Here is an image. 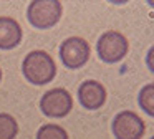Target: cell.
<instances>
[{"instance_id": "1", "label": "cell", "mask_w": 154, "mask_h": 139, "mask_svg": "<svg viewBox=\"0 0 154 139\" xmlns=\"http://www.w3.org/2000/svg\"><path fill=\"white\" fill-rule=\"evenodd\" d=\"M23 75L32 85L43 86L47 83H50L57 75V65L55 60L43 50H35L30 51L23 60Z\"/></svg>"}, {"instance_id": "2", "label": "cell", "mask_w": 154, "mask_h": 139, "mask_svg": "<svg viewBox=\"0 0 154 139\" xmlns=\"http://www.w3.org/2000/svg\"><path fill=\"white\" fill-rule=\"evenodd\" d=\"M61 2L58 0H33L28 3L27 8V17L28 22L35 28H51L58 23L61 17Z\"/></svg>"}, {"instance_id": "3", "label": "cell", "mask_w": 154, "mask_h": 139, "mask_svg": "<svg viewBox=\"0 0 154 139\" xmlns=\"http://www.w3.org/2000/svg\"><path fill=\"white\" fill-rule=\"evenodd\" d=\"M129 43H128L126 36L119 32H106L100 36L98 40V55L104 63H118L126 56Z\"/></svg>"}, {"instance_id": "4", "label": "cell", "mask_w": 154, "mask_h": 139, "mask_svg": "<svg viewBox=\"0 0 154 139\" xmlns=\"http://www.w3.org/2000/svg\"><path fill=\"white\" fill-rule=\"evenodd\" d=\"M90 43L81 36H70L60 46V58L63 65L70 70L81 68L90 60Z\"/></svg>"}, {"instance_id": "5", "label": "cell", "mask_w": 154, "mask_h": 139, "mask_svg": "<svg viewBox=\"0 0 154 139\" xmlns=\"http://www.w3.org/2000/svg\"><path fill=\"white\" fill-rule=\"evenodd\" d=\"M73 108L71 94L63 88H55L42 96L40 109L48 118H65Z\"/></svg>"}, {"instance_id": "6", "label": "cell", "mask_w": 154, "mask_h": 139, "mask_svg": "<svg viewBox=\"0 0 154 139\" xmlns=\"http://www.w3.org/2000/svg\"><path fill=\"white\" fill-rule=\"evenodd\" d=\"M144 131V121L133 111L118 113L113 119V132L116 139H141Z\"/></svg>"}, {"instance_id": "7", "label": "cell", "mask_w": 154, "mask_h": 139, "mask_svg": "<svg viewBox=\"0 0 154 139\" xmlns=\"http://www.w3.org/2000/svg\"><path fill=\"white\" fill-rule=\"evenodd\" d=\"M78 98L83 108L86 109H100L106 103V88L100 81L86 79L81 83L78 89Z\"/></svg>"}, {"instance_id": "8", "label": "cell", "mask_w": 154, "mask_h": 139, "mask_svg": "<svg viewBox=\"0 0 154 139\" xmlns=\"http://www.w3.org/2000/svg\"><path fill=\"white\" fill-rule=\"evenodd\" d=\"M22 40V26L10 17H0V50H12Z\"/></svg>"}, {"instance_id": "9", "label": "cell", "mask_w": 154, "mask_h": 139, "mask_svg": "<svg viewBox=\"0 0 154 139\" xmlns=\"http://www.w3.org/2000/svg\"><path fill=\"white\" fill-rule=\"evenodd\" d=\"M18 134V124L14 116L0 113V139H15Z\"/></svg>"}, {"instance_id": "10", "label": "cell", "mask_w": 154, "mask_h": 139, "mask_svg": "<svg viewBox=\"0 0 154 139\" xmlns=\"http://www.w3.org/2000/svg\"><path fill=\"white\" fill-rule=\"evenodd\" d=\"M37 139H68V132L61 126L45 124L38 129Z\"/></svg>"}, {"instance_id": "11", "label": "cell", "mask_w": 154, "mask_h": 139, "mask_svg": "<svg viewBox=\"0 0 154 139\" xmlns=\"http://www.w3.org/2000/svg\"><path fill=\"white\" fill-rule=\"evenodd\" d=\"M152 94H154V88H152V85L144 86V88L141 89V93H139V104H141V108H143L149 116H152V114H154Z\"/></svg>"}, {"instance_id": "12", "label": "cell", "mask_w": 154, "mask_h": 139, "mask_svg": "<svg viewBox=\"0 0 154 139\" xmlns=\"http://www.w3.org/2000/svg\"><path fill=\"white\" fill-rule=\"evenodd\" d=\"M0 81H2V70H0Z\"/></svg>"}]
</instances>
